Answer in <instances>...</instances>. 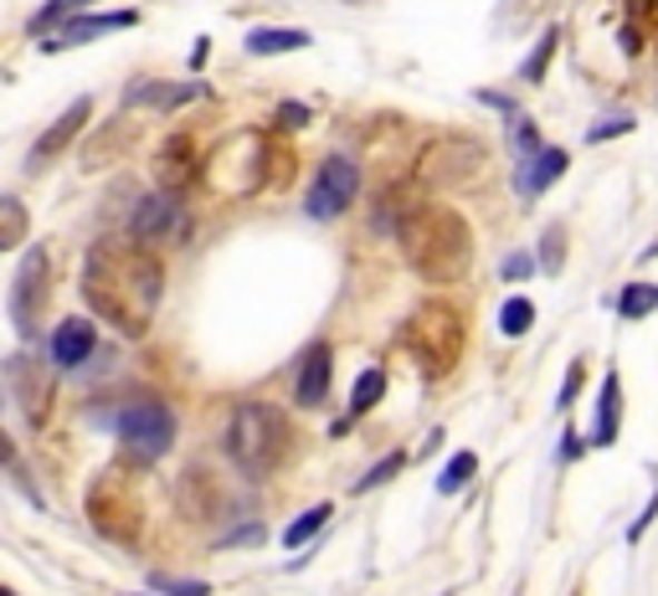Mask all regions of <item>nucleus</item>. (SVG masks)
<instances>
[{"label": "nucleus", "instance_id": "obj_11", "mask_svg": "<svg viewBox=\"0 0 658 596\" xmlns=\"http://www.w3.org/2000/svg\"><path fill=\"white\" fill-rule=\"evenodd\" d=\"M206 165H212V159H202L196 129H175V134H165L160 155H155V180H160L165 196H186L206 175Z\"/></svg>", "mask_w": 658, "mask_h": 596}, {"label": "nucleus", "instance_id": "obj_32", "mask_svg": "<svg viewBox=\"0 0 658 596\" xmlns=\"http://www.w3.org/2000/svg\"><path fill=\"white\" fill-rule=\"evenodd\" d=\"M406 468V452H386V458H381L376 468H371V473H361L355 478V494H371L376 489V483H386V478H396Z\"/></svg>", "mask_w": 658, "mask_h": 596}, {"label": "nucleus", "instance_id": "obj_3", "mask_svg": "<svg viewBox=\"0 0 658 596\" xmlns=\"http://www.w3.org/2000/svg\"><path fill=\"white\" fill-rule=\"evenodd\" d=\"M463 340H469V324L448 299H428L422 309H412V319L402 324V350L416 371L428 381H443L458 371L463 360Z\"/></svg>", "mask_w": 658, "mask_h": 596}, {"label": "nucleus", "instance_id": "obj_31", "mask_svg": "<svg viewBox=\"0 0 658 596\" xmlns=\"http://www.w3.org/2000/svg\"><path fill=\"white\" fill-rule=\"evenodd\" d=\"M561 263H566V226L556 222V226H546V237H540V267H546V273H561Z\"/></svg>", "mask_w": 658, "mask_h": 596}, {"label": "nucleus", "instance_id": "obj_42", "mask_svg": "<svg viewBox=\"0 0 658 596\" xmlns=\"http://www.w3.org/2000/svg\"><path fill=\"white\" fill-rule=\"evenodd\" d=\"M345 6H371V0H345Z\"/></svg>", "mask_w": 658, "mask_h": 596}, {"label": "nucleus", "instance_id": "obj_2", "mask_svg": "<svg viewBox=\"0 0 658 596\" xmlns=\"http://www.w3.org/2000/svg\"><path fill=\"white\" fill-rule=\"evenodd\" d=\"M396 237L422 283H458L473 267V232L448 206H412Z\"/></svg>", "mask_w": 658, "mask_h": 596}, {"label": "nucleus", "instance_id": "obj_36", "mask_svg": "<svg viewBox=\"0 0 658 596\" xmlns=\"http://www.w3.org/2000/svg\"><path fill=\"white\" fill-rule=\"evenodd\" d=\"M257 540H263V525H247V530H232L216 550H237V545H257Z\"/></svg>", "mask_w": 658, "mask_h": 596}, {"label": "nucleus", "instance_id": "obj_1", "mask_svg": "<svg viewBox=\"0 0 658 596\" xmlns=\"http://www.w3.org/2000/svg\"><path fill=\"white\" fill-rule=\"evenodd\" d=\"M82 299L104 324H114L119 334L139 340V334L155 324V309H160L165 293V263L160 252L129 237H98L82 257Z\"/></svg>", "mask_w": 658, "mask_h": 596}, {"label": "nucleus", "instance_id": "obj_29", "mask_svg": "<svg viewBox=\"0 0 658 596\" xmlns=\"http://www.w3.org/2000/svg\"><path fill=\"white\" fill-rule=\"evenodd\" d=\"M473 468H479V458H473V452H453V458H448V468L438 473V494H458V489H469Z\"/></svg>", "mask_w": 658, "mask_h": 596}, {"label": "nucleus", "instance_id": "obj_44", "mask_svg": "<svg viewBox=\"0 0 658 596\" xmlns=\"http://www.w3.org/2000/svg\"><path fill=\"white\" fill-rule=\"evenodd\" d=\"M577 596H581V592H577Z\"/></svg>", "mask_w": 658, "mask_h": 596}, {"label": "nucleus", "instance_id": "obj_9", "mask_svg": "<svg viewBox=\"0 0 658 596\" xmlns=\"http://www.w3.org/2000/svg\"><path fill=\"white\" fill-rule=\"evenodd\" d=\"M47 289H52V257H47V247H31L27 257L16 263V279H11V324L21 340H37L41 334Z\"/></svg>", "mask_w": 658, "mask_h": 596}, {"label": "nucleus", "instance_id": "obj_37", "mask_svg": "<svg viewBox=\"0 0 658 596\" xmlns=\"http://www.w3.org/2000/svg\"><path fill=\"white\" fill-rule=\"evenodd\" d=\"M278 124H283V129H304V124H310V108H304V104H283L278 108Z\"/></svg>", "mask_w": 658, "mask_h": 596}, {"label": "nucleus", "instance_id": "obj_22", "mask_svg": "<svg viewBox=\"0 0 658 596\" xmlns=\"http://www.w3.org/2000/svg\"><path fill=\"white\" fill-rule=\"evenodd\" d=\"M88 6H94V0H47V6H41V11L27 21V31H31V37H47L52 27H68L72 16H82Z\"/></svg>", "mask_w": 658, "mask_h": 596}, {"label": "nucleus", "instance_id": "obj_5", "mask_svg": "<svg viewBox=\"0 0 658 596\" xmlns=\"http://www.w3.org/2000/svg\"><path fill=\"white\" fill-rule=\"evenodd\" d=\"M88 519H94V530L114 545H139L145 535V504H139V489L129 483L124 463H114L108 473L94 478V489H88Z\"/></svg>", "mask_w": 658, "mask_h": 596}, {"label": "nucleus", "instance_id": "obj_14", "mask_svg": "<svg viewBox=\"0 0 658 596\" xmlns=\"http://www.w3.org/2000/svg\"><path fill=\"white\" fill-rule=\"evenodd\" d=\"M129 232H135L139 242H170V237H180L186 232V212H180V196H145L135 206V222H129Z\"/></svg>", "mask_w": 658, "mask_h": 596}, {"label": "nucleus", "instance_id": "obj_34", "mask_svg": "<svg viewBox=\"0 0 658 596\" xmlns=\"http://www.w3.org/2000/svg\"><path fill=\"white\" fill-rule=\"evenodd\" d=\"M654 519H658V473H654V499H648V509H644V515L632 519L628 540H644V530H648V525H654Z\"/></svg>", "mask_w": 658, "mask_h": 596}, {"label": "nucleus", "instance_id": "obj_38", "mask_svg": "<svg viewBox=\"0 0 658 596\" xmlns=\"http://www.w3.org/2000/svg\"><path fill=\"white\" fill-rule=\"evenodd\" d=\"M499 273H504V279H524V273H536V257H530V252H514V257L499 267Z\"/></svg>", "mask_w": 658, "mask_h": 596}, {"label": "nucleus", "instance_id": "obj_35", "mask_svg": "<svg viewBox=\"0 0 658 596\" xmlns=\"http://www.w3.org/2000/svg\"><path fill=\"white\" fill-rule=\"evenodd\" d=\"M628 129H632V119H602L597 129L587 134V139H591V145H602V139H618V134H628Z\"/></svg>", "mask_w": 658, "mask_h": 596}, {"label": "nucleus", "instance_id": "obj_27", "mask_svg": "<svg viewBox=\"0 0 658 596\" xmlns=\"http://www.w3.org/2000/svg\"><path fill=\"white\" fill-rule=\"evenodd\" d=\"M0 216H6V222H0V247L16 252L21 247V232H27V206L16 196H0Z\"/></svg>", "mask_w": 658, "mask_h": 596}, {"label": "nucleus", "instance_id": "obj_39", "mask_svg": "<svg viewBox=\"0 0 658 596\" xmlns=\"http://www.w3.org/2000/svg\"><path fill=\"white\" fill-rule=\"evenodd\" d=\"M581 452H587V442H581L577 432H566L561 438V463H571V458H581Z\"/></svg>", "mask_w": 658, "mask_h": 596}, {"label": "nucleus", "instance_id": "obj_24", "mask_svg": "<svg viewBox=\"0 0 658 596\" xmlns=\"http://www.w3.org/2000/svg\"><path fill=\"white\" fill-rule=\"evenodd\" d=\"M381 397H386V371H381V365H371V371H361L355 391H350V422H355V417H365V411L376 407Z\"/></svg>", "mask_w": 658, "mask_h": 596}, {"label": "nucleus", "instance_id": "obj_15", "mask_svg": "<svg viewBox=\"0 0 658 596\" xmlns=\"http://www.w3.org/2000/svg\"><path fill=\"white\" fill-rule=\"evenodd\" d=\"M330 381H335V350H330V340H320V345H310L304 350V360H298L294 401L304 411L324 407V401H330Z\"/></svg>", "mask_w": 658, "mask_h": 596}, {"label": "nucleus", "instance_id": "obj_28", "mask_svg": "<svg viewBox=\"0 0 658 596\" xmlns=\"http://www.w3.org/2000/svg\"><path fill=\"white\" fill-rule=\"evenodd\" d=\"M556 47H561V31H556V27H546L540 47H536V52H530V57L520 62V82H540V78H546V67H551V52H556Z\"/></svg>", "mask_w": 658, "mask_h": 596}, {"label": "nucleus", "instance_id": "obj_13", "mask_svg": "<svg viewBox=\"0 0 658 596\" xmlns=\"http://www.w3.org/2000/svg\"><path fill=\"white\" fill-rule=\"evenodd\" d=\"M88 119H94V98H78V104H68V108H62L52 129H47V134L37 139V145H31L27 170H31V175H37V170H47V165H52V159L62 155V149H68L82 129H88Z\"/></svg>", "mask_w": 658, "mask_h": 596}, {"label": "nucleus", "instance_id": "obj_16", "mask_svg": "<svg viewBox=\"0 0 658 596\" xmlns=\"http://www.w3.org/2000/svg\"><path fill=\"white\" fill-rule=\"evenodd\" d=\"M94 350H98V330H94V319H82V314L62 319L52 330V340H47V355H52L57 371H78Z\"/></svg>", "mask_w": 658, "mask_h": 596}, {"label": "nucleus", "instance_id": "obj_8", "mask_svg": "<svg viewBox=\"0 0 658 596\" xmlns=\"http://www.w3.org/2000/svg\"><path fill=\"white\" fill-rule=\"evenodd\" d=\"M489 149L469 134H438L422 155H416V180H428V186H463L473 175L484 170Z\"/></svg>", "mask_w": 658, "mask_h": 596}, {"label": "nucleus", "instance_id": "obj_30", "mask_svg": "<svg viewBox=\"0 0 658 596\" xmlns=\"http://www.w3.org/2000/svg\"><path fill=\"white\" fill-rule=\"evenodd\" d=\"M510 145H514V155H524V159H536L540 149V129L530 119H524V114H510Z\"/></svg>", "mask_w": 658, "mask_h": 596}, {"label": "nucleus", "instance_id": "obj_21", "mask_svg": "<svg viewBox=\"0 0 658 596\" xmlns=\"http://www.w3.org/2000/svg\"><path fill=\"white\" fill-rule=\"evenodd\" d=\"M310 31H294V27H263V31H247V52L253 57H278V52H304L310 47Z\"/></svg>", "mask_w": 658, "mask_h": 596}, {"label": "nucleus", "instance_id": "obj_10", "mask_svg": "<svg viewBox=\"0 0 658 596\" xmlns=\"http://www.w3.org/2000/svg\"><path fill=\"white\" fill-rule=\"evenodd\" d=\"M355 190H361V170H355V159L330 155L320 165V175H314L310 196H304V212H310L314 222H335L340 212H350Z\"/></svg>", "mask_w": 658, "mask_h": 596}, {"label": "nucleus", "instance_id": "obj_25", "mask_svg": "<svg viewBox=\"0 0 658 596\" xmlns=\"http://www.w3.org/2000/svg\"><path fill=\"white\" fill-rule=\"evenodd\" d=\"M530 324H536V299H524V293L504 299V309H499V334H504V340H520Z\"/></svg>", "mask_w": 658, "mask_h": 596}, {"label": "nucleus", "instance_id": "obj_17", "mask_svg": "<svg viewBox=\"0 0 658 596\" xmlns=\"http://www.w3.org/2000/svg\"><path fill=\"white\" fill-rule=\"evenodd\" d=\"M124 27H139V11H108V16H72L68 27L57 37H41V52L52 57L62 47H78V41H94V37H108V31H124Z\"/></svg>", "mask_w": 658, "mask_h": 596}, {"label": "nucleus", "instance_id": "obj_12", "mask_svg": "<svg viewBox=\"0 0 658 596\" xmlns=\"http://www.w3.org/2000/svg\"><path fill=\"white\" fill-rule=\"evenodd\" d=\"M6 375H11V397L16 407L27 411V422H47V411H52V375L41 371L37 360L21 350V355H6Z\"/></svg>", "mask_w": 658, "mask_h": 596}, {"label": "nucleus", "instance_id": "obj_23", "mask_svg": "<svg viewBox=\"0 0 658 596\" xmlns=\"http://www.w3.org/2000/svg\"><path fill=\"white\" fill-rule=\"evenodd\" d=\"M612 309H618L622 319H648V314H658V283H628V289L612 299Z\"/></svg>", "mask_w": 658, "mask_h": 596}, {"label": "nucleus", "instance_id": "obj_6", "mask_svg": "<svg viewBox=\"0 0 658 596\" xmlns=\"http://www.w3.org/2000/svg\"><path fill=\"white\" fill-rule=\"evenodd\" d=\"M283 170H294V155H283L273 139H247V134L222 145L212 155V165H206V175H216L222 190H257L268 180H278Z\"/></svg>", "mask_w": 658, "mask_h": 596}, {"label": "nucleus", "instance_id": "obj_40", "mask_svg": "<svg viewBox=\"0 0 658 596\" xmlns=\"http://www.w3.org/2000/svg\"><path fill=\"white\" fill-rule=\"evenodd\" d=\"M160 596H212V586L206 582H180L175 592H160Z\"/></svg>", "mask_w": 658, "mask_h": 596}, {"label": "nucleus", "instance_id": "obj_41", "mask_svg": "<svg viewBox=\"0 0 658 596\" xmlns=\"http://www.w3.org/2000/svg\"><path fill=\"white\" fill-rule=\"evenodd\" d=\"M206 57H212V41H196V47H190V67H206Z\"/></svg>", "mask_w": 658, "mask_h": 596}, {"label": "nucleus", "instance_id": "obj_33", "mask_svg": "<svg viewBox=\"0 0 658 596\" xmlns=\"http://www.w3.org/2000/svg\"><path fill=\"white\" fill-rule=\"evenodd\" d=\"M581 385H587V360L577 355V360H571V371H566V385H561V397H556V407H561V411L571 407V401L581 397Z\"/></svg>", "mask_w": 658, "mask_h": 596}, {"label": "nucleus", "instance_id": "obj_43", "mask_svg": "<svg viewBox=\"0 0 658 596\" xmlns=\"http://www.w3.org/2000/svg\"><path fill=\"white\" fill-rule=\"evenodd\" d=\"M648 257H658V242H654V247H648Z\"/></svg>", "mask_w": 658, "mask_h": 596}, {"label": "nucleus", "instance_id": "obj_18", "mask_svg": "<svg viewBox=\"0 0 658 596\" xmlns=\"http://www.w3.org/2000/svg\"><path fill=\"white\" fill-rule=\"evenodd\" d=\"M202 94H212V88H202V82H135L124 94V108H180Z\"/></svg>", "mask_w": 658, "mask_h": 596}, {"label": "nucleus", "instance_id": "obj_26", "mask_svg": "<svg viewBox=\"0 0 658 596\" xmlns=\"http://www.w3.org/2000/svg\"><path fill=\"white\" fill-rule=\"evenodd\" d=\"M324 525H330V504H314L310 515H298L294 525H288V530H283V545H288V550H294V545H310L314 535L324 530Z\"/></svg>", "mask_w": 658, "mask_h": 596}, {"label": "nucleus", "instance_id": "obj_20", "mask_svg": "<svg viewBox=\"0 0 658 596\" xmlns=\"http://www.w3.org/2000/svg\"><path fill=\"white\" fill-rule=\"evenodd\" d=\"M561 175H566V149L546 145L536 159H524V170H520V180H514V186H520V196H546V190H551Z\"/></svg>", "mask_w": 658, "mask_h": 596}, {"label": "nucleus", "instance_id": "obj_19", "mask_svg": "<svg viewBox=\"0 0 658 596\" xmlns=\"http://www.w3.org/2000/svg\"><path fill=\"white\" fill-rule=\"evenodd\" d=\"M618 427H622V375H618V365H612L607 381H602V397H597V427H591V442H597V448H612V442H618Z\"/></svg>", "mask_w": 658, "mask_h": 596}, {"label": "nucleus", "instance_id": "obj_4", "mask_svg": "<svg viewBox=\"0 0 658 596\" xmlns=\"http://www.w3.org/2000/svg\"><path fill=\"white\" fill-rule=\"evenodd\" d=\"M288 448H294V427H288V417H283L278 407H268V401H247V407H237L232 432H227V452L243 473L268 478L273 468L288 458Z\"/></svg>", "mask_w": 658, "mask_h": 596}, {"label": "nucleus", "instance_id": "obj_7", "mask_svg": "<svg viewBox=\"0 0 658 596\" xmlns=\"http://www.w3.org/2000/svg\"><path fill=\"white\" fill-rule=\"evenodd\" d=\"M114 427H119V442L135 463H155L175 448V411L160 407V401H129L114 417Z\"/></svg>", "mask_w": 658, "mask_h": 596}]
</instances>
